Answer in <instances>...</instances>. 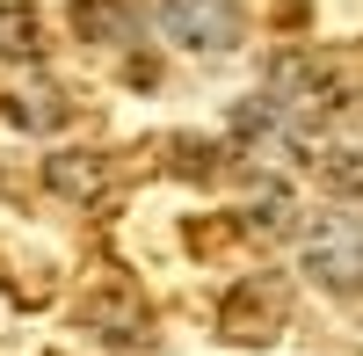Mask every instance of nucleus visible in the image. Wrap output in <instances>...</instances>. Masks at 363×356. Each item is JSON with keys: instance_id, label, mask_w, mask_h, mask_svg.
Here are the masks:
<instances>
[{"instance_id": "5", "label": "nucleus", "mask_w": 363, "mask_h": 356, "mask_svg": "<svg viewBox=\"0 0 363 356\" xmlns=\"http://www.w3.org/2000/svg\"><path fill=\"white\" fill-rule=\"evenodd\" d=\"M37 51H44L37 0H0V58H37Z\"/></svg>"}, {"instance_id": "1", "label": "nucleus", "mask_w": 363, "mask_h": 356, "mask_svg": "<svg viewBox=\"0 0 363 356\" xmlns=\"http://www.w3.org/2000/svg\"><path fill=\"white\" fill-rule=\"evenodd\" d=\"M298 262L306 277L327 284V291H363V218H320L306 240H298Z\"/></svg>"}, {"instance_id": "8", "label": "nucleus", "mask_w": 363, "mask_h": 356, "mask_svg": "<svg viewBox=\"0 0 363 356\" xmlns=\"http://www.w3.org/2000/svg\"><path fill=\"white\" fill-rule=\"evenodd\" d=\"M51 182L73 189V196H87V189H102V167H87V153H58L51 160Z\"/></svg>"}, {"instance_id": "4", "label": "nucleus", "mask_w": 363, "mask_h": 356, "mask_svg": "<svg viewBox=\"0 0 363 356\" xmlns=\"http://www.w3.org/2000/svg\"><path fill=\"white\" fill-rule=\"evenodd\" d=\"M131 0H73V29L87 44H131Z\"/></svg>"}, {"instance_id": "3", "label": "nucleus", "mask_w": 363, "mask_h": 356, "mask_svg": "<svg viewBox=\"0 0 363 356\" xmlns=\"http://www.w3.org/2000/svg\"><path fill=\"white\" fill-rule=\"evenodd\" d=\"M218 328H225V342H269V335L284 328V284H277V277H247V284L225 299Z\"/></svg>"}, {"instance_id": "7", "label": "nucleus", "mask_w": 363, "mask_h": 356, "mask_svg": "<svg viewBox=\"0 0 363 356\" xmlns=\"http://www.w3.org/2000/svg\"><path fill=\"white\" fill-rule=\"evenodd\" d=\"M320 174H327V189H335V196H363V145H349V153H327Z\"/></svg>"}, {"instance_id": "2", "label": "nucleus", "mask_w": 363, "mask_h": 356, "mask_svg": "<svg viewBox=\"0 0 363 356\" xmlns=\"http://www.w3.org/2000/svg\"><path fill=\"white\" fill-rule=\"evenodd\" d=\"M160 29L189 51H233L240 44V0H160Z\"/></svg>"}, {"instance_id": "6", "label": "nucleus", "mask_w": 363, "mask_h": 356, "mask_svg": "<svg viewBox=\"0 0 363 356\" xmlns=\"http://www.w3.org/2000/svg\"><path fill=\"white\" fill-rule=\"evenodd\" d=\"M8 116H15V124H66V95H58V87H22V95H8Z\"/></svg>"}]
</instances>
